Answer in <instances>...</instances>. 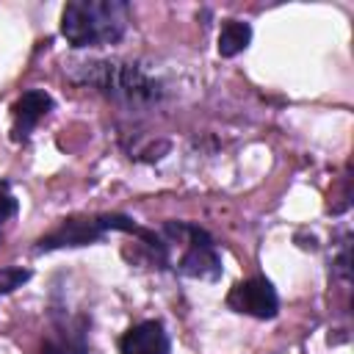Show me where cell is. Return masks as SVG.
I'll return each instance as SVG.
<instances>
[{"label": "cell", "mask_w": 354, "mask_h": 354, "mask_svg": "<svg viewBox=\"0 0 354 354\" xmlns=\"http://www.w3.org/2000/svg\"><path fill=\"white\" fill-rule=\"evenodd\" d=\"M102 230L94 221H83V218H66L55 232L44 235L39 241V249H61V246H86V243H94L100 241Z\"/></svg>", "instance_id": "4"}, {"label": "cell", "mask_w": 354, "mask_h": 354, "mask_svg": "<svg viewBox=\"0 0 354 354\" xmlns=\"http://www.w3.org/2000/svg\"><path fill=\"white\" fill-rule=\"evenodd\" d=\"M50 108H53V97H50L47 91H25V94L19 97V102L14 105V119H17V124H14V138H17V141L28 138V133L33 130V124H36Z\"/></svg>", "instance_id": "5"}, {"label": "cell", "mask_w": 354, "mask_h": 354, "mask_svg": "<svg viewBox=\"0 0 354 354\" xmlns=\"http://www.w3.org/2000/svg\"><path fill=\"white\" fill-rule=\"evenodd\" d=\"M41 354H64V348L55 346V343H50V340H44L41 343Z\"/></svg>", "instance_id": "11"}, {"label": "cell", "mask_w": 354, "mask_h": 354, "mask_svg": "<svg viewBox=\"0 0 354 354\" xmlns=\"http://www.w3.org/2000/svg\"><path fill=\"white\" fill-rule=\"evenodd\" d=\"M252 41V25L249 22H241V19H230L221 25V33H218V55L224 58H232L238 53H243Z\"/></svg>", "instance_id": "7"}, {"label": "cell", "mask_w": 354, "mask_h": 354, "mask_svg": "<svg viewBox=\"0 0 354 354\" xmlns=\"http://www.w3.org/2000/svg\"><path fill=\"white\" fill-rule=\"evenodd\" d=\"M180 271L199 279H216L221 274V260L213 246H191L180 260Z\"/></svg>", "instance_id": "6"}, {"label": "cell", "mask_w": 354, "mask_h": 354, "mask_svg": "<svg viewBox=\"0 0 354 354\" xmlns=\"http://www.w3.org/2000/svg\"><path fill=\"white\" fill-rule=\"evenodd\" d=\"M127 28V6L108 0H77L66 3L61 14V33L72 47L116 44Z\"/></svg>", "instance_id": "1"}, {"label": "cell", "mask_w": 354, "mask_h": 354, "mask_svg": "<svg viewBox=\"0 0 354 354\" xmlns=\"http://www.w3.org/2000/svg\"><path fill=\"white\" fill-rule=\"evenodd\" d=\"M14 213H17V202H14V196L0 194V221L8 218V216H14Z\"/></svg>", "instance_id": "9"}, {"label": "cell", "mask_w": 354, "mask_h": 354, "mask_svg": "<svg viewBox=\"0 0 354 354\" xmlns=\"http://www.w3.org/2000/svg\"><path fill=\"white\" fill-rule=\"evenodd\" d=\"M30 279L28 268H3L0 271V293H11L17 288H22Z\"/></svg>", "instance_id": "8"}, {"label": "cell", "mask_w": 354, "mask_h": 354, "mask_svg": "<svg viewBox=\"0 0 354 354\" xmlns=\"http://www.w3.org/2000/svg\"><path fill=\"white\" fill-rule=\"evenodd\" d=\"M337 271H340V277H346V279H348V252H343V254H340V260H337Z\"/></svg>", "instance_id": "10"}, {"label": "cell", "mask_w": 354, "mask_h": 354, "mask_svg": "<svg viewBox=\"0 0 354 354\" xmlns=\"http://www.w3.org/2000/svg\"><path fill=\"white\" fill-rule=\"evenodd\" d=\"M119 351L122 354H169V335L158 321H141L124 332Z\"/></svg>", "instance_id": "3"}, {"label": "cell", "mask_w": 354, "mask_h": 354, "mask_svg": "<svg viewBox=\"0 0 354 354\" xmlns=\"http://www.w3.org/2000/svg\"><path fill=\"white\" fill-rule=\"evenodd\" d=\"M227 304H230L235 313H246V315H254V318H263V321H266V318H274L277 310H279L277 290H274L271 282L263 279V277L238 282V285L230 290Z\"/></svg>", "instance_id": "2"}]
</instances>
